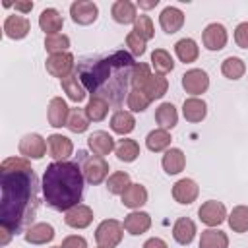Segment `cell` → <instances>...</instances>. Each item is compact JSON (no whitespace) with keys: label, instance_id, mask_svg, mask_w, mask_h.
Masks as SVG:
<instances>
[{"label":"cell","instance_id":"1","mask_svg":"<svg viewBox=\"0 0 248 248\" xmlns=\"http://www.w3.org/2000/svg\"><path fill=\"white\" fill-rule=\"evenodd\" d=\"M0 227L12 234L29 229L39 209V180L31 165L8 157L0 165Z\"/></svg>","mask_w":248,"mask_h":248},{"label":"cell","instance_id":"2","mask_svg":"<svg viewBox=\"0 0 248 248\" xmlns=\"http://www.w3.org/2000/svg\"><path fill=\"white\" fill-rule=\"evenodd\" d=\"M134 66V58L124 50H118L99 60L81 62L76 74L91 97H103L105 101L118 107L124 95L130 93L126 87L130 83Z\"/></svg>","mask_w":248,"mask_h":248},{"label":"cell","instance_id":"3","mask_svg":"<svg viewBox=\"0 0 248 248\" xmlns=\"http://www.w3.org/2000/svg\"><path fill=\"white\" fill-rule=\"evenodd\" d=\"M83 194V172L74 161H54L43 174L45 202L56 211H70Z\"/></svg>","mask_w":248,"mask_h":248},{"label":"cell","instance_id":"4","mask_svg":"<svg viewBox=\"0 0 248 248\" xmlns=\"http://www.w3.org/2000/svg\"><path fill=\"white\" fill-rule=\"evenodd\" d=\"M79 159H81V172L83 178L89 184H101L107 174H108V163L99 157V155H85L83 151H79Z\"/></svg>","mask_w":248,"mask_h":248},{"label":"cell","instance_id":"5","mask_svg":"<svg viewBox=\"0 0 248 248\" xmlns=\"http://www.w3.org/2000/svg\"><path fill=\"white\" fill-rule=\"evenodd\" d=\"M95 240L103 248H114L122 240V225L116 219H105L95 231Z\"/></svg>","mask_w":248,"mask_h":248},{"label":"cell","instance_id":"6","mask_svg":"<svg viewBox=\"0 0 248 248\" xmlns=\"http://www.w3.org/2000/svg\"><path fill=\"white\" fill-rule=\"evenodd\" d=\"M45 66H46V72H48V74H52L54 78L64 79V78L70 76V72H72V68H74V56H72L70 52L50 54V56L46 58Z\"/></svg>","mask_w":248,"mask_h":248},{"label":"cell","instance_id":"7","mask_svg":"<svg viewBox=\"0 0 248 248\" xmlns=\"http://www.w3.org/2000/svg\"><path fill=\"white\" fill-rule=\"evenodd\" d=\"M70 16L76 23L79 25H89L97 19L99 16V8L97 4L93 2H87V0H76L72 6H70Z\"/></svg>","mask_w":248,"mask_h":248},{"label":"cell","instance_id":"8","mask_svg":"<svg viewBox=\"0 0 248 248\" xmlns=\"http://www.w3.org/2000/svg\"><path fill=\"white\" fill-rule=\"evenodd\" d=\"M182 87L186 89V93H192V95H202L207 87H209V78L203 70L200 68H194V70H188L184 76H182Z\"/></svg>","mask_w":248,"mask_h":248},{"label":"cell","instance_id":"9","mask_svg":"<svg viewBox=\"0 0 248 248\" xmlns=\"http://www.w3.org/2000/svg\"><path fill=\"white\" fill-rule=\"evenodd\" d=\"M198 215H200V219H202L205 225H209V227H217V225H221V223L225 221V217H227V209H225V205H223L221 202L209 200V202L202 203Z\"/></svg>","mask_w":248,"mask_h":248},{"label":"cell","instance_id":"10","mask_svg":"<svg viewBox=\"0 0 248 248\" xmlns=\"http://www.w3.org/2000/svg\"><path fill=\"white\" fill-rule=\"evenodd\" d=\"M46 151V143L39 134H27L19 141V153L31 159H41Z\"/></svg>","mask_w":248,"mask_h":248},{"label":"cell","instance_id":"11","mask_svg":"<svg viewBox=\"0 0 248 248\" xmlns=\"http://www.w3.org/2000/svg\"><path fill=\"white\" fill-rule=\"evenodd\" d=\"M198 194H200V188L192 178H182L172 186V198L178 203H184V205L196 202Z\"/></svg>","mask_w":248,"mask_h":248},{"label":"cell","instance_id":"12","mask_svg":"<svg viewBox=\"0 0 248 248\" xmlns=\"http://www.w3.org/2000/svg\"><path fill=\"white\" fill-rule=\"evenodd\" d=\"M159 23L165 33L172 35L184 25V14H182V10H178L174 6H167L159 16Z\"/></svg>","mask_w":248,"mask_h":248},{"label":"cell","instance_id":"13","mask_svg":"<svg viewBox=\"0 0 248 248\" xmlns=\"http://www.w3.org/2000/svg\"><path fill=\"white\" fill-rule=\"evenodd\" d=\"M203 45L209 50H221L227 45V29L221 23H209L203 29Z\"/></svg>","mask_w":248,"mask_h":248},{"label":"cell","instance_id":"14","mask_svg":"<svg viewBox=\"0 0 248 248\" xmlns=\"http://www.w3.org/2000/svg\"><path fill=\"white\" fill-rule=\"evenodd\" d=\"M46 116H48V124H50V126H54V128L66 126V124H68V116H70V108H68L66 101L60 99V97L50 99Z\"/></svg>","mask_w":248,"mask_h":248},{"label":"cell","instance_id":"15","mask_svg":"<svg viewBox=\"0 0 248 248\" xmlns=\"http://www.w3.org/2000/svg\"><path fill=\"white\" fill-rule=\"evenodd\" d=\"M87 145H89V149L93 151V155L105 157V155H108V153L114 149V140H112V136H110L108 132L99 130V132H93V134L87 138Z\"/></svg>","mask_w":248,"mask_h":248},{"label":"cell","instance_id":"16","mask_svg":"<svg viewBox=\"0 0 248 248\" xmlns=\"http://www.w3.org/2000/svg\"><path fill=\"white\" fill-rule=\"evenodd\" d=\"M64 221H66V225L72 227V229H85V227L93 221V211H91L89 205L78 203L76 207H72L70 211H66Z\"/></svg>","mask_w":248,"mask_h":248},{"label":"cell","instance_id":"17","mask_svg":"<svg viewBox=\"0 0 248 248\" xmlns=\"http://www.w3.org/2000/svg\"><path fill=\"white\" fill-rule=\"evenodd\" d=\"M46 143H48L50 157L56 159V161H64L66 157L72 155V149H74L72 140L66 138V136H62V134H52V136H48V141H46Z\"/></svg>","mask_w":248,"mask_h":248},{"label":"cell","instance_id":"18","mask_svg":"<svg viewBox=\"0 0 248 248\" xmlns=\"http://www.w3.org/2000/svg\"><path fill=\"white\" fill-rule=\"evenodd\" d=\"M31 29V23L23 16H8L4 21V35L10 39H23Z\"/></svg>","mask_w":248,"mask_h":248},{"label":"cell","instance_id":"19","mask_svg":"<svg viewBox=\"0 0 248 248\" xmlns=\"http://www.w3.org/2000/svg\"><path fill=\"white\" fill-rule=\"evenodd\" d=\"M167 89H169L167 78L163 74H151L149 79L143 83V87L140 91H143L149 97V101H155V99H161L167 93Z\"/></svg>","mask_w":248,"mask_h":248},{"label":"cell","instance_id":"20","mask_svg":"<svg viewBox=\"0 0 248 248\" xmlns=\"http://www.w3.org/2000/svg\"><path fill=\"white\" fill-rule=\"evenodd\" d=\"M54 238V229L48 223H35L25 231V240L29 244H46Z\"/></svg>","mask_w":248,"mask_h":248},{"label":"cell","instance_id":"21","mask_svg":"<svg viewBox=\"0 0 248 248\" xmlns=\"http://www.w3.org/2000/svg\"><path fill=\"white\" fill-rule=\"evenodd\" d=\"M39 25H41V29H43L46 35H56V33L62 29L64 19H62V16L58 14V10L46 8V10H43L41 16H39Z\"/></svg>","mask_w":248,"mask_h":248},{"label":"cell","instance_id":"22","mask_svg":"<svg viewBox=\"0 0 248 248\" xmlns=\"http://www.w3.org/2000/svg\"><path fill=\"white\" fill-rule=\"evenodd\" d=\"M182 114L188 122H202L207 114V105H205V101H202L198 97H190L182 105Z\"/></svg>","mask_w":248,"mask_h":248},{"label":"cell","instance_id":"23","mask_svg":"<svg viewBox=\"0 0 248 248\" xmlns=\"http://www.w3.org/2000/svg\"><path fill=\"white\" fill-rule=\"evenodd\" d=\"M151 227V217L143 211H132L124 219V229L130 234H143Z\"/></svg>","mask_w":248,"mask_h":248},{"label":"cell","instance_id":"24","mask_svg":"<svg viewBox=\"0 0 248 248\" xmlns=\"http://www.w3.org/2000/svg\"><path fill=\"white\" fill-rule=\"evenodd\" d=\"M172 236L178 244H190L196 236V223L188 217H180L172 227Z\"/></svg>","mask_w":248,"mask_h":248},{"label":"cell","instance_id":"25","mask_svg":"<svg viewBox=\"0 0 248 248\" xmlns=\"http://www.w3.org/2000/svg\"><path fill=\"white\" fill-rule=\"evenodd\" d=\"M147 202V190L141 184H130L122 194V203L130 209H138Z\"/></svg>","mask_w":248,"mask_h":248},{"label":"cell","instance_id":"26","mask_svg":"<svg viewBox=\"0 0 248 248\" xmlns=\"http://www.w3.org/2000/svg\"><path fill=\"white\" fill-rule=\"evenodd\" d=\"M110 128L114 134H120V136H126L130 134L134 128H136V120L132 116V112L128 110H116L110 118Z\"/></svg>","mask_w":248,"mask_h":248},{"label":"cell","instance_id":"27","mask_svg":"<svg viewBox=\"0 0 248 248\" xmlns=\"http://www.w3.org/2000/svg\"><path fill=\"white\" fill-rule=\"evenodd\" d=\"M112 17L118 23H134L138 19L136 16V6L130 0H118L112 4Z\"/></svg>","mask_w":248,"mask_h":248},{"label":"cell","instance_id":"28","mask_svg":"<svg viewBox=\"0 0 248 248\" xmlns=\"http://www.w3.org/2000/svg\"><path fill=\"white\" fill-rule=\"evenodd\" d=\"M62 89L66 91V95L74 101V103H81L87 95V89L83 87V83L79 81L78 74H70L68 78L62 79Z\"/></svg>","mask_w":248,"mask_h":248},{"label":"cell","instance_id":"29","mask_svg":"<svg viewBox=\"0 0 248 248\" xmlns=\"http://www.w3.org/2000/svg\"><path fill=\"white\" fill-rule=\"evenodd\" d=\"M155 120H157V124H159L163 130L174 128L176 122H178V114H176L174 105H172V103H163V105H159L157 110H155Z\"/></svg>","mask_w":248,"mask_h":248},{"label":"cell","instance_id":"30","mask_svg":"<svg viewBox=\"0 0 248 248\" xmlns=\"http://www.w3.org/2000/svg\"><path fill=\"white\" fill-rule=\"evenodd\" d=\"M161 163H163V169H165L167 174H178L186 165V157H184V153L180 149L172 147L163 155Z\"/></svg>","mask_w":248,"mask_h":248},{"label":"cell","instance_id":"31","mask_svg":"<svg viewBox=\"0 0 248 248\" xmlns=\"http://www.w3.org/2000/svg\"><path fill=\"white\" fill-rule=\"evenodd\" d=\"M227 246H229V238L223 231H217V229L202 231L200 248H227Z\"/></svg>","mask_w":248,"mask_h":248},{"label":"cell","instance_id":"32","mask_svg":"<svg viewBox=\"0 0 248 248\" xmlns=\"http://www.w3.org/2000/svg\"><path fill=\"white\" fill-rule=\"evenodd\" d=\"M174 50H176V56L180 58V62H184V64L196 62V58L200 54V48H198L194 39H180L174 45Z\"/></svg>","mask_w":248,"mask_h":248},{"label":"cell","instance_id":"33","mask_svg":"<svg viewBox=\"0 0 248 248\" xmlns=\"http://www.w3.org/2000/svg\"><path fill=\"white\" fill-rule=\"evenodd\" d=\"M221 72H223V76L229 78V79H240V78L244 76V72H246V64H244V60L238 58V56H229V58L223 60Z\"/></svg>","mask_w":248,"mask_h":248},{"label":"cell","instance_id":"34","mask_svg":"<svg viewBox=\"0 0 248 248\" xmlns=\"http://www.w3.org/2000/svg\"><path fill=\"white\" fill-rule=\"evenodd\" d=\"M108 112V101H105L103 97H91L87 107H85V114L89 120L93 122H101Z\"/></svg>","mask_w":248,"mask_h":248},{"label":"cell","instance_id":"35","mask_svg":"<svg viewBox=\"0 0 248 248\" xmlns=\"http://www.w3.org/2000/svg\"><path fill=\"white\" fill-rule=\"evenodd\" d=\"M145 145H147L149 151H163V149H167L170 145V134L167 130H163V128L153 130V132L147 134Z\"/></svg>","mask_w":248,"mask_h":248},{"label":"cell","instance_id":"36","mask_svg":"<svg viewBox=\"0 0 248 248\" xmlns=\"http://www.w3.org/2000/svg\"><path fill=\"white\" fill-rule=\"evenodd\" d=\"M138 155H140V145H138V141H134V140H120V141H118V145H116V157H118L120 161L132 163V161L138 159Z\"/></svg>","mask_w":248,"mask_h":248},{"label":"cell","instance_id":"37","mask_svg":"<svg viewBox=\"0 0 248 248\" xmlns=\"http://www.w3.org/2000/svg\"><path fill=\"white\" fill-rule=\"evenodd\" d=\"M229 225L234 232H246L248 231V207L236 205L229 215Z\"/></svg>","mask_w":248,"mask_h":248},{"label":"cell","instance_id":"38","mask_svg":"<svg viewBox=\"0 0 248 248\" xmlns=\"http://www.w3.org/2000/svg\"><path fill=\"white\" fill-rule=\"evenodd\" d=\"M151 64H153V68H155L157 74H167V72H172V68H174L172 56H170L165 48L153 50V54H151Z\"/></svg>","mask_w":248,"mask_h":248},{"label":"cell","instance_id":"39","mask_svg":"<svg viewBox=\"0 0 248 248\" xmlns=\"http://www.w3.org/2000/svg\"><path fill=\"white\" fill-rule=\"evenodd\" d=\"M66 126H68V130L74 132V134H81V132H85L87 126H89V118H87L85 110H81V108H72Z\"/></svg>","mask_w":248,"mask_h":248},{"label":"cell","instance_id":"40","mask_svg":"<svg viewBox=\"0 0 248 248\" xmlns=\"http://www.w3.org/2000/svg\"><path fill=\"white\" fill-rule=\"evenodd\" d=\"M128 186H130V174L128 172H122V170L112 172L108 176V180H107V188H108L110 194H120L122 196Z\"/></svg>","mask_w":248,"mask_h":248},{"label":"cell","instance_id":"41","mask_svg":"<svg viewBox=\"0 0 248 248\" xmlns=\"http://www.w3.org/2000/svg\"><path fill=\"white\" fill-rule=\"evenodd\" d=\"M70 46V39L62 33H56V35H46L45 39V48L46 52L50 54H58V52H66Z\"/></svg>","mask_w":248,"mask_h":248},{"label":"cell","instance_id":"42","mask_svg":"<svg viewBox=\"0 0 248 248\" xmlns=\"http://www.w3.org/2000/svg\"><path fill=\"white\" fill-rule=\"evenodd\" d=\"M149 97L143 93V91H140V89H130V93H128V108L130 110H134V112H141V110H145L147 107H149Z\"/></svg>","mask_w":248,"mask_h":248},{"label":"cell","instance_id":"43","mask_svg":"<svg viewBox=\"0 0 248 248\" xmlns=\"http://www.w3.org/2000/svg\"><path fill=\"white\" fill-rule=\"evenodd\" d=\"M149 76H151V72H149V66L147 64H141V62L136 64L134 70H132V78H130L132 89H141L143 83L149 79Z\"/></svg>","mask_w":248,"mask_h":248},{"label":"cell","instance_id":"44","mask_svg":"<svg viewBox=\"0 0 248 248\" xmlns=\"http://www.w3.org/2000/svg\"><path fill=\"white\" fill-rule=\"evenodd\" d=\"M132 31H136L143 41H149V39H153V35H155L153 23H151V19H149L147 16H138V19L134 21V29H132Z\"/></svg>","mask_w":248,"mask_h":248},{"label":"cell","instance_id":"45","mask_svg":"<svg viewBox=\"0 0 248 248\" xmlns=\"http://www.w3.org/2000/svg\"><path fill=\"white\" fill-rule=\"evenodd\" d=\"M126 46L130 48V52L134 56H141L145 52V41L136 33V31H130L128 37H126Z\"/></svg>","mask_w":248,"mask_h":248},{"label":"cell","instance_id":"46","mask_svg":"<svg viewBox=\"0 0 248 248\" xmlns=\"http://www.w3.org/2000/svg\"><path fill=\"white\" fill-rule=\"evenodd\" d=\"M234 41L240 48H248V21H242L234 29Z\"/></svg>","mask_w":248,"mask_h":248},{"label":"cell","instance_id":"47","mask_svg":"<svg viewBox=\"0 0 248 248\" xmlns=\"http://www.w3.org/2000/svg\"><path fill=\"white\" fill-rule=\"evenodd\" d=\"M60 248H87V242L83 236H78V234H72V236H66L60 244Z\"/></svg>","mask_w":248,"mask_h":248},{"label":"cell","instance_id":"48","mask_svg":"<svg viewBox=\"0 0 248 248\" xmlns=\"http://www.w3.org/2000/svg\"><path fill=\"white\" fill-rule=\"evenodd\" d=\"M143 248H169V246L163 238H149V240H145Z\"/></svg>","mask_w":248,"mask_h":248},{"label":"cell","instance_id":"49","mask_svg":"<svg viewBox=\"0 0 248 248\" xmlns=\"http://www.w3.org/2000/svg\"><path fill=\"white\" fill-rule=\"evenodd\" d=\"M14 8L19 10V12H23V14H27V12L33 10V2H31V0H29V2H16Z\"/></svg>","mask_w":248,"mask_h":248},{"label":"cell","instance_id":"50","mask_svg":"<svg viewBox=\"0 0 248 248\" xmlns=\"http://www.w3.org/2000/svg\"><path fill=\"white\" fill-rule=\"evenodd\" d=\"M0 232H2V238H0V244L4 246V244H8V240H10V236H12V232H10L8 229H4V227H0Z\"/></svg>","mask_w":248,"mask_h":248},{"label":"cell","instance_id":"51","mask_svg":"<svg viewBox=\"0 0 248 248\" xmlns=\"http://www.w3.org/2000/svg\"><path fill=\"white\" fill-rule=\"evenodd\" d=\"M157 2H159V0H151V2H140V8L149 10V8H155V6H157Z\"/></svg>","mask_w":248,"mask_h":248},{"label":"cell","instance_id":"52","mask_svg":"<svg viewBox=\"0 0 248 248\" xmlns=\"http://www.w3.org/2000/svg\"><path fill=\"white\" fill-rule=\"evenodd\" d=\"M52 248H60V246H52Z\"/></svg>","mask_w":248,"mask_h":248},{"label":"cell","instance_id":"53","mask_svg":"<svg viewBox=\"0 0 248 248\" xmlns=\"http://www.w3.org/2000/svg\"><path fill=\"white\" fill-rule=\"evenodd\" d=\"M99 248H103V246H99Z\"/></svg>","mask_w":248,"mask_h":248}]
</instances>
